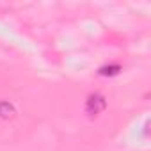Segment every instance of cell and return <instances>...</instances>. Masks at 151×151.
I'll use <instances>...</instances> for the list:
<instances>
[{
  "label": "cell",
  "instance_id": "1",
  "mask_svg": "<svg viewBox=\"0 0 151 151\" xmlns=\"http://www.w3.org/2000/svg\"><path fill=\"white\" fill-rule=\"evenodd\" d=\"M105 109H107V100H105V96L100 94V93L91 94V96L87 98V101H86V114H87L89 117H96V116L101 114Z\"/></svg>",
  "mask_w": 151,
  "mask_h": 151
},
{
  "label": "cell",
  "instance_id": "2",
  "mask_svg": "<svg viewBox=\"0 0 151 151\" xmlns=\"http://www.w3.org/2000/svg\"><path fill=\"white\" fill-rule=\"evenodd\" d=\"M16 114H18V110H16L14 103L0 100V119H13V117H16Z\"/></svg>",
  "mask_w": 151,
  "mask_h": 151
},
{
  "label": "cell",
  "instance_id": "3",
  "mask_svg": "<svg viewBox=\"0 0 151 151\" xmlns=\"http://www.w3.org/2000/svg\"><path fill=\"white\" fill-rule=\"evenodd\" d=\"M119 71H121V66H117V64H110V66L100 68V75H103V77H114V75H117Z\"/></svg>",
  "mask_w": 151,
  "mask_h": 151
}]
</instances>
